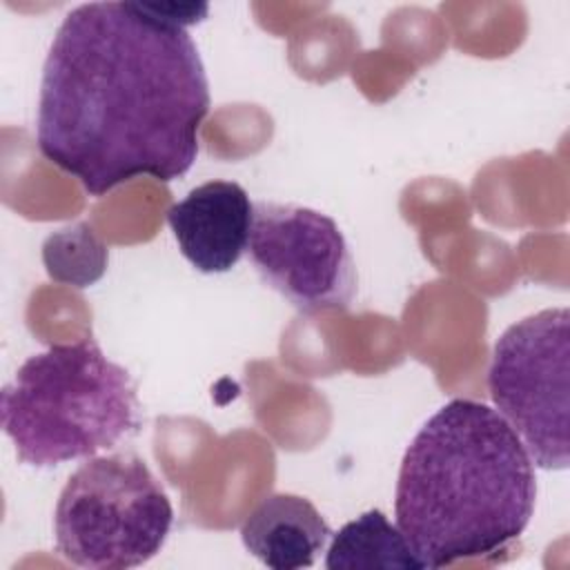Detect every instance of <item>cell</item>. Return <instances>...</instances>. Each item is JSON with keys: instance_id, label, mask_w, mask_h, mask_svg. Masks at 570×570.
Instances as JSON below:
<instances>
[{"instance_id": "obj_1", "label": "cell", "mask_w": 570, "mask_h": 570, "mask_svg": "<svg viewBox=\"0 0 570 570\" xmlns=\"http://www.w3.org/2000/svg\"><path fill=\"white\" fill-rule=\"evenodd\" d=\"M207 114V73L185 27L151 2H87L65 16L45 58L36 142L102 196L140 176L187 174Z\"/></svg>"}, {"instance_id": "obj_2", "label": "cell", "mask_w": 570, "mask_h": 570, "mask_svg": "<svg viewBox=\"0 0 570 570\" xmlns=\"http://www.w3.org/2000/svg\"><path fill=\"white\" fill-rule=\"evenodd\" d=\"M534 468L508 421L492 407L454 399L407 445L394 492L396 528L421 568L490 559L528 528Z\"/></svg>"}, {"instance_id": "obj_3", "label": "cell", "mask_w": 570, "mask_h": 570, "mask_svg": "<svg viewBox=\"0 0 570 570\" xmlns=\"http://www.w3.org/2000/svg\"><path fill=\"white\" fill-rule=\"evenodd\" d=\"M0 421L22 463L89 459L138 428L129 372L91 341L29 356L0 394Z\"/></svg>"}, {"instance_id": "obj_4", "label": "cell", "mask_w": 570, "mask_h": 570, "mask_svg": "<svg viewBox=\"0 0 570 570\" xmlns=\"http://www.w3.org/2000/svg\"><path fill=\"white\" fill-rule=\"evenodd\" d=\"M174 510L160 481L134 452L89 456L67 479L53 514L62 559L89 570H125L160 552Z\"/></svg>"}, {"instance_id": "obj_5", "label": "cell", "mask_w": 570, "mask_h": 570, "mask_svg": "<svg viewBox=\"0 0 570 570\" xmlns=\"http://www.w3.org/2000/svg\"><path fill=\"white\" fill-rule=\"evenodd\" d=\"M568 327V307L541 309L512 323L497 338L488 370L497 412L543 470H566L570 463Z\"/></svg>"}, {"instance_id": "obj_6", "label": "cell", "mask_w": 570, "mask_h": 570, "mask_svg": "<svg viewBox=\"0 0 570 570\" xmlns=\"http://www.w3.org/2000/svg\"><path fill=\"white\" fill-rule=\"evenodd\" d=\"M247 256L265 285L303 314L345 309L356 267L338 225L301 205L254 203Z\"/></svg>"}, {"instance_id": "obj_7", "label": "cell", "mask_w": 570, "mask_h": 570, "mask_svg": "<svg viewBox=\"0 0 570 570\" xmlns=\"http://www.w3.org/2000/svg\"><path fill=\"white\" fill-rule=\"evenodd\" d=\"M252 220L254 203L234 180L203 183L167 212L180 254L203 274L236 267L247 252Z\"/></svg>"}, {"instance_id": "obj_8", "label": "cell", "mask_w": 570, "mask_h": 570, "mask_svg": "<svg viewBox=\"0 0 570 570\" xmlns=\"http://www.w3.org/2000/svg\"><path fill=\"white\" fill-rule=\"evenodd\" d=\"M332 530L312 501L289 492L265 497L243 521L245 550L272 570L314 566Z\"/></svg>"}, {"instance_id": "obj_9", "label": "cell", "mask_w": 570, "mask_h": 570, "mask_svg": "<svg viewBox=\"0 0 570 570\" xmlns=\"http://www.w3.org/2000/svg\"><path fill=\"white\" fill-rule=\"evenodd\" d=\"M327 570H421L410 543L401 530L390 523L381 510H370L345 523L336 534L325 557Z\"/></svg>"}]
</instances>
